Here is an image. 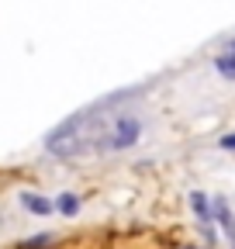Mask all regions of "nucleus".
Returning <instances> with one entry per match:
<instances>
[{
  "label": "nucleus",
  "instance_id": "nucleus-2",
  "mask_svg": "<svg viewBox=\"0 0 235 249\" xmlns=\"http://www.w3.org/2000/svg\"><path fill=\"white\" fill-rule=\"evenodd\" d=\"M215 218H218L221 232L228 235V242H232V249H235V218H232V211H228V204H225V201H218V204H215Z\"/></svg>",
  "mask_w": 235,
  "mask_h": 249
},
{
  "label": "nucleus",
  "instance_id": "nucleus-3",
  "mask_svg": "<svg viewBox=\"0 0 235 249\" xmlns=\"http://www.w3.org/2000/svg\"><path fill=\"white\" fill-rule=\"evenodd\" d=\"M190 204H194V211H197V218H201V225L208 229V225H211V218H215V214H211V208H208V194L194 191V194H190Z\"/></svg>",
  "mask_w": 235,
  "mask_h": 249
},
{
  "label": "nucleus",
  "instance_id": "nucleus-1",
  "mask_svg": "<svg viewBox=\"0 0 235 249\" xmlns=\"http://www.w3.org/2000/svg\"><path fill=\"white\" fill-rule=\"evenodd\" d=\"M138 139V121L135 118H121V121H118V132H114V149H128L132 142Z\"/></svg>",
  "mask_w": 235,
  "mask_h": 249
},
{
  "label": "nucleus",
  "instance_id": "nucleus-5",
  "mask_svg": "<svg viewBox=\"0 0 235 249\" xmlns=\"http://www.w3.org/2000/svg\"><path fill=\"white\" fill-rule=\"evenodd\" d=\"M218 73H221V76H228V80H235V52H232V55H225V59H218Z\"/></svg>",
  "mask_w": 235,
  "mask_h": 249
},
{
  "label": "nucleus",
  "instance_id": "nucleus-7",
  "mask_svg": "<svg viewBox=\"0 0 235 249\" xmlns=\"http://www.w3.org/2000/svg\"><path fill=\"white\" fill-rule=\"evenodd\" d=\"M218 145H221V149H235V135H225Z\"/></svg>",
  "mask_w": 235,
  "mask_h": 249
},
{
  "label": "nucleus",
  "instance_id": "nucleus-6",
  "mask_svg": "<svg viewBox=\"0 0 235 249\" xmlns=\"http://www.w3.org/2000/svg\"><path fill=\"white\" fill-rule=\"evenodd\" d=\"M24 204H28V208H32V211H38V214H45V211L52 208V204H49L45 197H32V194H24Z\"/></svg>",
  "mask_w": 235,
  "mask_h": 249
},
{
  "label": "nucleus",
  "instance_id": "nucleus-4",
  "mask_svg": "<svg viewBox=\"0 0 235 249\" xmlns=\"http://www.w3.org/2000/svg\"><path fill=\"white\" fill-rule=\"evenodd\" d=\"M55 208L63 211V214H69V218H73V214H76V208H80V201H76L73 194H63V197L55 201Z\"/></svg>",
  "mask_w": 235,
  "mask_h": 249
}]
</instances>
